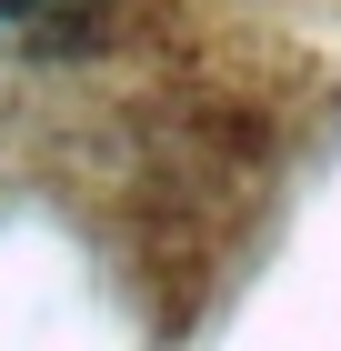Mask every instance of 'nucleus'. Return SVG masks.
<instances>
[{"label":"nucleus","mask_w":341,"mask_h":351,"mask_svg":"<svg viewBox=\"0 0 341 351\" xmlns=\"http://www.w3.org/2000/svg\"><path fill=\"white\" fill-rule=\"evenodd\" d=\"M0 10H30V0H0Z\"/></svg>","instance_id":"obj_1"}]
</instances>
